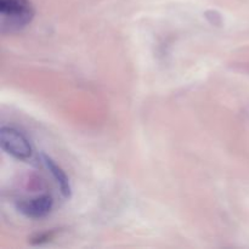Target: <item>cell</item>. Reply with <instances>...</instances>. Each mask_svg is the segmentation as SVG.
<instances>
[{
  "label": "cell",
  "mask_w": 249,
  "mask_h": 249,
  "mask_svg": "<svg viewBox=\"0 0 249 249\" xmlns=\"http://www.w3.org/2000/svg\"><path fill=\"white\" fill-rule=\"evenodd\" d=\"M51 238V233H41V235H38L36 237L33 238V241H32V243H34V245H40V243H44V242H48L49 240Z\"/></svg>",
  "instance_id": "5b68a950"
},
{
  "label": "cell",
  "mask_w": 249,
  "mask_h": 249,
  "mask_svg": "<svg viewBox=\"0 0 249 249\" xmlns=\"http://www.w3.org/2000/svg\"><path fill=\"white\" fill-rule=\"evenodd\" d=\"M34 9L29 0H0V26L2 33H14L31 23Z\"/></svg>",
  "instance_id": "6da1fadb"
},
{
  "label": "cell",
  "mask_w": 249,
  "mask_h": 249,
  "mask_svg": "<svg viewBox=\"0 0 249 249\" xmlns=\"http://www.w3.org/2000/svg\"><path fill=\"white\" fill-rule=\"evenodd\" d=\"M53 199L49 195H43L28 201H22L17 204V209L32 219L44 218L53 211Z\"/></svg>",
  "instance_id": "3957f363"
},
{
  "label": "cell",
  "mask_w": 249,
  "mask_h": 249,
  "mask_svg": "<svg viewBox=\"0 0 249 249\" xmlns=\"http://www.w3.org/2000/svg\"><path fill=\"white\" fill-rule=\"evenodd\" d=\"M0 145L7 155L17 160H28L32 156V147L23 134L10 126H2L0 130Z\"/></svg>",
  "instance_id": "7a4b0ae2"
},
{
  "label": "cell",
  "mask_w": 249,
  "mask_h": 249,
  "mask_svg": "<svg viewBox=\"0 0 249 249\" xmlns=\"http://www.w3.org/2000/svg\"><path fill=\"white\" fill-rule=\"evenodd\" d=\"M41 160L45 164V167L48 168L49 172L51 173V175L53 177L55 181L57 182L58 187L61 190V194L63 195L65 197H70L71 196V185H70V180H68L67 175L65 174L62 169L53 162L51 158H49L48 156L43 155L41 156Z\"/></svg>",
  "instance_id": "277c9868"
}]
</instances>
